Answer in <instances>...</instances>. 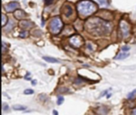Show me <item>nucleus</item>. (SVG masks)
Returning a JSON list of instances; mask_svg holds the SVG:
<instances>
[{
  "label": "nucleus",
  "instance_id": "obj_1",
  "mask_svg": "<svg viewBox=\"0 0 136 115\" xmlns=\"http://www.w3.org/2000/svg\"><path fill=\"white\" fill-rule=\"evenodd\" d=\"M86 30L93 35H105L111 31L112 26L105 20L99 18L89 19L85 23Z\"/></svg>",
  "mask_w": 136,
  "mask_h": 115
},
{
  "label": "nucleus",
  "instance_id": "obj_2",
  "mask_svg": "<svg viewBox=\"0 0 136 115\" xmlns=\"http://www.w3.org/2000/svg\"><path fill=\"white\" fill-rule=\"evenodd\" d=\"M76 8L81 17H89L98 9V6L91 0H81L77 3Z\"/></svg>",
  "mask_w": 136,
  "mask_h": 115
},
{
  "label": "nucleus",
  "instance_id": "obj_3",
  "mask_svg": "<svg viewBox=\"0 0 136 115\" xmlns=\"http://www.w3.org/2000/svg\"><path fill=\"white\" fill-rule=\"evenodd\" d=\"M63 27V23L59 16L54 17L51 22H50V30L51 32L54 35H57L61 31V29Z\"/></svg>",
  "mask_w": 136,
  "mask_h": 115
},
{
  "label": "nucleus",
  "instance_id": "obj_4",
  "mask_svg": "<svg viewBox=\"0 0 136 115\" xmlns=\"http://www.w3.org/2000/svg\"><path fill=\"white\" fill-rule=\"evenodd\" d=\"M69 42H70V43L73 45V46L78 48V47H81L83 45L84 40H83V38L81 36L76 35L72 36L70 38V39H69Z\"/></svg>",
  "mask_w": 136,
  "mask_h": 115
},
{
  "label": "nucleus",
  "instance_id": "obj_5",
  "mask_svg": "<svg viewBox=\"0 0 136 115\" xmlns=\"http://www.w3.org/2000/svg\"><path fill=\"white\" fill-rule=\"evenodd\" d=\"M119 27L124 38H127L130 35V25L126 21L122 20L119 23Z\"/></svg>",
  "mask_w": 136,
  "mask_h": 115
},
{
  "label": "nucleus",
  "instance_id": "obj_6",
  "mask_svg": "<svg viewBox=\"0 0 136 115\" xmlns=\"http://www.w3.org/2000/svg\"><path fill=\"white\" fill-rule=\"evenodd\" d=\"M20 5L17 2H11L5 6V10L6 12H13L19 8Z\"/></svg>",
  "mask_w": 136,
  "mask_h": 115
},
{
  "label": "nucleus",
  "instance_id": "obj_7",
  "mask_svg": "<svg viewBox=\"0 0 136 115\" xmlns=\"http://www.w3.org/2000/svg\"><path fill=\"white\" fill-rule=\"evenodd\" d=\"M19 26H20V27H22L23 29H29V28L32 27V26H33V23H32L29 20L23 19V20H21L19 22Z\"/></svg>",
  "mask_w": 136,
  "mask_h": 115
},
{
  "label": "nucleus",
  "instance_id": "obj_8",
  "mask_svg": "<svg viewBox=\"0 0 136 115\" xmlns=\"http://www.w3.org/2000/svg\"><path fill=\"white\" fill-rule=\"evenodd\" d=\"M63 11H64V14L65 15V17L69 18L70 16L73 14V8L70 5H66L63 7Z\"/></svg>",
  "mask_w": 136,
  "mask_h": 115
},
{
  "label": "nucleus",
  "instance_id": "obj_9",
  "mask_svg": "<svg viewBox=\"0 0 136 115\" xmlns=\"http://www.w3.org/2000/svg\"><path fill=\"white\" fill-rule=\"evenodd\" d=\"M14 15L15 19H17L18 20H22V19L26 17V13L22 10H16L14 13Z\"/></svg>",
  "mask_w": 136,
  "mask_h": 115
},
{
  "label": "nucleus",
  "instance_id": "obj_10",
  "mask_svg": "<svg viewBox=\"0 0 136 115\" xmlns=\"http://www.w3.org/2000/svg\"><path fill=\"white\" fill-rule=\"evenodd\" d=\"M128 56H129V54H128V53L122 52V53H119V54L115 58V59H116V60H123V59H125L126 58H127Z\"/></svg>",
  "mask_w": 136,
  "mask_h": 115
},
{
  "label": "nucleus",
  "instance_id": "obj_11",
  "mask_svg": "<svg viewBox=\"0 0 136 115\" xmlns=\"http://www.w3.org/2000/svg\"><path fill=\"white\" fill-rule=\"evenodd\" d=\"M43 59L48 62H51V63H57L59 62V60L54 59V58H51V57H48V56H44Z\"/></svg>",
  "mask_w": 136,
  "mask_h": 115
},
{
  "label": "nucleus",
  "instance_id": "obj_12",
  "mask_svg": "<svg viewBox=\"0 0 136 115\" xmlns=\"http://www.w3.org/2000/svg\"><path fill=\"white\" fill-rule=\"evenodd\" d=\"M14 22H13V20H10L8 24H6V27L5 28L6 31H11L13 28H14Z\"/></svg>",
  "mask_w": 136,
  "mask_h": 115
},
{
  "label": "nucleus",
  "instance_id": "obj_13",
  "mask_svg": "<svg viewBox=\"0 0 136 115\" xmlns=\"http://www.w3.org/2000/svg\"><path fill=\"white\" fill-rule=\"evenodd\" d=\"M13 108L14 110H25L26 109V106H24V105H14L13 106Z\"/></svg>",
  "mask_w": 136,
  "mask_h": 115
},
{
  "label": "nucleus",
  "instance_id": "obj_14",
  "mask_svg": "<svg viewBox=\"0 0 136 115\" xmlns=\"http://www.w3.org/2000/svg\"><path fill=\"white\" fill-rule=\"evenodd\" d=\"M135 97H136V89H134L132 92H131L128 95H127V98H128L129 100H132Z\"/></svg>",
  "mask_w": 136,
  "mask_h": 115
},
{
  "label": "nucleus",
  "instance_id": "obj_15",
  "mask_svg": "<svg viewBox=\"0 0 136 115\" xmlns=\"http://www.w3.org/2000/svg\"><path fill=\"white\" fill-rule=\"evenodd\" d=\"M28 36H29V32L26 31V30H23V31H21L19 33V37H21L22 38H27Z\"/></svg>",
  "mask_w": 136,
  "mask_h": 115
},
{
  "label": "nucleus",
  "instance_id": "obj_16",
  "mask_svg": "<svg viewBox=\"0 0 136 115\" xmlns=\"http://www.w3.org/2000/svg\"><path fill=\"white\" fill-rule=\"evenodd\" d=\"M96 3H98L101 6H105L108 4V0H94Z\"/></svg>",
  "mask_w": 136,
  "mask_h": 115
},
{
  "label": "nucleus",
  "instance_id": "obj_17",
  "mask_svg": "<svg viewBox=\"0 0 136 115\" xmlns=\"http://www.w3.org/2000/svg\"><path fill=\"white\" fill-rule=\"evenodd\" d=\"M2 19H3V20H2V26L4 27L6 24L7 23V17L4 14H2Z\"/></svg>",
  "mask_w": 136,
  "mask_h": 115
},
{
  "label": "nucleus",
  "instance_id": "obj_18",
  "mask_svg": "<svg viewBox=\"0 0 136 115\" xmlns=\"http://www.w3.org/2000/svg\"><path fill=\"white\" fill-rule=\"evenodd\" d=\"M64 102V97L62 96H58L57 97V105H61L62 102Z\"/></svg>",
  "mask_w": 136,
  "mask_h": 115
},
{
  "label": "nucleus",
  "instance_id": "obj_19",
  "mask_svg": "<svg viewBox=\"0 0 136 115\" xmlns=\"http://www.w3.org/2000/svg\"><path fill=\"white\" fill-rule=\"evenodd\" d=\"M34 93V91L33 89H27L25 90V91H24V94H32Z\"/></svg>",
  "mask_w": 136,
  "mask_h": 115
},
{
  "label": "nucleus",
  "instance_id": "obj_20",
  "mask_svg": "<svg viewBox=\"0 0 136 115\" xmlns=\"http://www.w3.org/2000/svg\"><path fill=\"white\" fill-rule=\"evenodd\" d=\"M8 109H9V105L6 104L5 102H3V110L6 111V110H8Z\"/></svg>",
  "mask_w": 136,
  "mask_h": 115
},
{
  "label": "nucleus",
  "instance_id": "obj_21",
  "mask_svg": "<svg viewBox=\"0 0 136 115\" xmlns=\"http://www.w3.org/2000/svg\"><path fill=\"white\" fill-rule=\"evenodd\" d=\"M53 1L54 0H45V5H50V4H52L53 3Z\"/></svg>",
  "mask_w": 136,
  "mask_h": 115
},
{
  "label": "nucleus",
  "instance_id": "obj_22",
  "mask_svg": "<svg viewBox=\"0 0 136 115\" xmlns=\"http://www.w3.org/2000/svg\"><path fill=\"white\" fill-rule=\"evenodd\" d=\"M130 50V46H123L122 47V51L126 52V51H128Z\"/></svg>",
  "mask_w": 136,
  "mask_h": 115
},
{
  "label": "nucleus",
  "instance_id": "obj_23",
  "mask_svg": "<svg viewBox=\"0 0 136 115\" xmlns=\"http://www.w3.org/2000/svg\"><path fill=\"white\" fill-rule=\"evenodd\" d=\"M2 51H3V54L6 51V46H5V43L3 42V48H2Z\"/></svg>",
  "mask_w": 136,
  "mask_h": 115
},
{
  "label": "nucleus",
  "instance_id": "obj_24",
  "mask_svg": "<svg viewBox=\"0 0 136 115\" xmlns=\"http://www.w3.org/2000/svg\"><path fill=\"white\" fill-rule=\"evenodd\" d=\"M88 46V48H89L90 51H93V49H92V45H91V44H89H89H88V46Z\"/></svg>",
  "mask_w": 136,
  "mask_h": 115
},
{
  "label": "nucleus",
  "instance_id": "obj_25",
  "mask_svg": "<svg viewBox=\"0 0 136 115\" xmlns=\"http://www.w3.org/2000/svg\"><path fill=\"white\" fill-rule=\"evenodd\" d=\"M108 92V90H106V91H104V92H103V93H102V94H101V97H103V95H104V94H106Z\"/></svg>",
  "mask_w": 136,
  "mask_h": 115
},
{
  "label": "nucleus",
  "instance_id": "obj_26",
  "mask_svg": "<svg viewBox=\"0 0 136 115\" xmlns=\"http://www.w3.org/2000/svg\"><path fill=\"white\" fill-rule=\"evenodd\" d=\"M132 113H133V114H134V115H136V109H134V110L132 111Z\"/></svg>",
  "mask_w": 136,
  "mask_h": 115
},
{
  "label": "nucleus",
  "instance_id": "obj_27",
  "mask_svg": "<svg viewBox=\"0 0 136 115\" xmlns=\"http://www.w3.org/2000/svg\"><path fill=\"white\" fill-rule=\"evenodd\" d=\"M32 84H33L34 86H35V85H36V81H35V80H34L33 81H32Z\"/></svg>",
  "mask_w": 136,
  "mask_h": 115
},
{
  "label": "nucleus",
  "instance_id": "obj_28",
  "mask_svg": "<svg viewBox=\"0 0 136 115\" xmlns=\"http://www.w3.org/2000/svg\"><path fill=\"white\" fill-rule=\"evenodd\" d=\"M111 96V94H107V97H108V98H109Z\"/></svg>",
  "mask_w": 136,
  "mask_h": 115
},
{
  "label": "nucleus",
  "instance_id": "obj_29",
  "mask_svg": "<svg viewBox=\"0 0 136 115\" xmlns=\"http://www.w3.org/2000/svg\"><path fill=\"white\" fill-rule=\"evenodd\" d=\"M53 113H54V114H58V113H57V111H55V110L53 111Z\"/></svg>",
  "mask_w": 136,
  "mask_h": 115
}]
</instances>
